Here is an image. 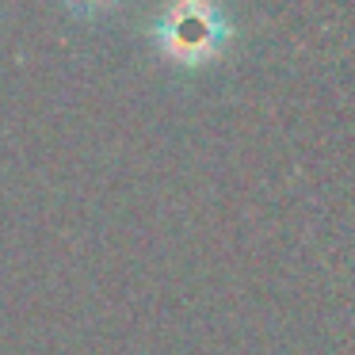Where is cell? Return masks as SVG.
<instances>
[{"label":"cell","instance_id":"1","mask_svg":"<svg viewBox=\"0 0 355 355\" xmlns=\"http://www.w3.org/2000/svg\"><path fill=\"white\" fill-rule=\"evenodd\" d=\"M233 42V24L218 0H168L153 19V46L180 69L214 65Z\"/></svg>","mask_w":355,"mask_h":355},{"label":"cell","instance_id":"2","mask_svg":"<svg viewBox=\"0 0 355 355\" xmlns=\"http://www.w3.org/2000/svg\"><path fill=\"white\" fill-rule=\"evenodd\" d=\"M62 4L80 19H100V16H107V12L119 8V0H62Z\"/></svg>","mask_w":355,"mask_h":355}]
</instances>
